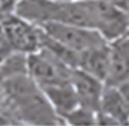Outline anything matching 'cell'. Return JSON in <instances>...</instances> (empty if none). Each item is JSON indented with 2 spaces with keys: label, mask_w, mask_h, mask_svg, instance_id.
Instances as JSON below:
<instances>
[{
  "label": "cell",
  "mask_w": 129,
  "mask_h": 126,
  "mask_svg": "<svg viewBox=\"0 0 129 126\" xmlns=\"http://www.w3.org/2000/svg\"><path fill=\"white\" fill-rule=\"evenodd\" d=\"M3 82L5 91L4 104L18 125H63L44 91L28 73L7 79Z\"/></svg>",
  "instance_id": "1"
},
{
  "label": "cell",
  "mask_w": 129,
  "mask_h": 126,
  "mask_svg": "<svg viewBox=\"0 0 129 126\" xmlns=\"http://www.w3.org/2000/svg\"><path fill=\"white\" fill-rule=\"evenodd\" d=\"M88 7L92 28L107 43H115L129 31V13L105 0H84Z\"/></svg>",
  "instance_id": "2"
},
{
  "label": "cell",
  "mask_w": 129,
  "mask_h": 126,
  "mask_svg": "<svg viewBox=\"0 0 129 126\" xmlns=\"http://www.w3.org/2000/svg\"><path fill=\"white\" fill-rule=\"evenodd\" d=\"M2 31L9 49L23 54L35 53L41 48V28L18 16L9 14L0 19Z\"/></svg>",
  "instance_id": "3"
},
{
  "label": "cell",
  "mask_w": 129,
  "mask_h": 126,
  "mask_svg": "<svg viewBox=\"0 0 129 126\" xmlns=\"http://www.w3.org/2000/svg\"><path fill=\"white\" fill-rule=\"evenodd\" d=\"M43 32L57 43L75 51H87L92 48L107 44V41L93 28L80 27L75 25L50 22L40 26Z\"/></svg>",
  "instance_id": "4"
},
{
  "label": "cell",
  "mask_w": 129,
  "mask_h": 126,
  "mask_svg": "<svg viewBox=\"0 0 129 126\" xmlns=\"http://www.w3.org/2000/svg\"><path fill=\"white\" fill-rule=\"evenodd\" d=\"M27 68L28 76L39 86L67 82L70 81L71 71L74 70L63 65L59 59L43 48L27 55Z\"/></svg>",
  "instance_id": "5"
},
{
  "label": "cell",
  "mask_w": 129,
  "mask_h": 126,
  "mask_svg": "<svg viewBox=\"0 0 129 126\" xmlns=\"http://www.w3.org/2000/svg\"><path fill=\"white\" fill-rule=\"evenodd\" d=\"M97 125H129V106L117 86L105 85L97 111Z\"/></svg>",
  "instance_id": "6"
},
{
  "label": "cell",
  "mask_w": 129,
  "mask_h": 126,
  "mask_svg": "<svg viewBox=\"0 0 129 126\" xmlns=\"http://www.w3.org/2000/svg\"><path fill=\"white\" fill-rule=\"evenodd\" d=\"M70 82L76 93L80 106L98 111L105 82L81 68H74L71 71Z\"/></svg>",
  "instance_id": "7"
},
{
  "label": "cell",
  "mask_w": 129,
  "mask_h": 126,
  "mask_svg": "<svg viewBox=\"0 0 129 126\" xmlns=\"http://www.w3.org/2000/svg\"><path fill=\"white\" fill-rule=\"evenodd\" d=\"M40 88L44 91L45 97L49 100L54 112L58 114V117L62 121L67 113H70L74 108L79 106L76 93H75L70 81L61 84H52V85H45Z\"/></svg>",
  "instance_id": "8"
},
{
  "label": "cell",
  "mask_w": 129,
  "mask_h": 126,
  "mask_svg": "<svg viewBox=\"0 0 129 126\" xmlns=\"http://www.w3.org/2000/svg\"><path fill=\"white\" fill-rule=\"evenodd\" d=\"M110 55H111L110 43L92 48L87 51H83L79 68L87 71L88 73L105 82L110 66Z\"/></svg>",
  "instance_id": "9"
},
{
  "label": "cell",
  "mask_w": 129,
  "mask_h": 126,
  "mask_svg": "<svg viewBox=\"0 0 129 126\" xmlns=\"http://www.w3.org/2000/svg\"><path fill=\"white\" fill-rule=\"evenodd\" d=\"M129 79V55L121 49L111 44L110 66L105 85L119 86L125 80Z\"/></svg>",
  "instance_id": "10"
},
{
  "label": "cell",
  "mask_w": 129,
  "mask_h": 126,
  "mask_svg": "<svg viewBox=\"0 0 129 126\" xmlns=\"http://www.w3.org/2000/svg\"><path fill=\"white\" fill-rule=\"evenodd\" d=\"M28 73L27 68V54L10 51L0 60V79L3 81L14 76Z\"/></svg>",
  "instance_id": "11"
},
{
  "label": "cell",
  "mask_w": 129,
  "mask_h": 126,
  "mask_svg": "<svg viewBox=\"0 0 129 126\" xmlns=\"http://www.w3.org/2000/svg\"><path fill=\"white\" fill-rule=\"evenodd\" d=\"M63 123L72 126L97 125V111L79 104L76 108H74L70 113H67L63 117Z\"/></svg>",
  "instance_id": "12"
},
{
  "label": "cell",
  "mask_w": 129,
  "mask_h": 126,
  "mask_svg": "<svg viewBox=\"0 0 129 126\" xmlns=\"http://www.w3.org/2000/svg\"><path fill=\"white\" fill-rule=\"evenodd\" d=\"M117 88H119V90L121 91L124 99L126 100L128 106H129V79H128V80H125L123 84H120V85L117 86Z\"/></svg>",
  "instance_id": "13"
},
{
  "label": "cell",
  "mask_w": 129,
  "mask_h": 126,
  "mask_svg": "<svg viewBox=\"0 0 129 126\" xmlns=\"http://www.w3.org/2000/svg\"><path fill=\"white\" fill-rule=\"evenodd\" d=\"M5 99V91H4V82L0 79V103H4Z\"/></svg>",
  "instance_id": "14"
},
{
  "label": "cell",
  "mask_w": 129,
  "mask_h": 126,
  "mask_svg": "<svg viewBox=\"0 0 129 126\" xmlns=\"http://www.w3.org/2000/svg\"><path fill=\"white\" fill-rule=\"evenodd\" d=\"M126 3H128V12H129V0H126Z\"/></svg>",
  "instance_id": "15"
}]
</instances>
